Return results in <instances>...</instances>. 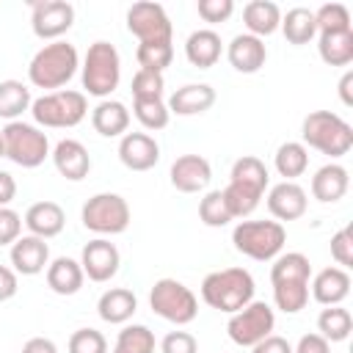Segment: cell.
<instances>
[{"label": "cell", "mask_w": 353, "mask_h": 353, "mask_svg": "<svg viewBox=\"0 0 353 353\" xmlns=\"http://www.w3.org/2000/svg\"><path fill=\"white\" fill-rule=\"evenodd\" d=\"M254 290H256L254 276L245 268H223V270H212L204 276L201 301L218 312L234 314L245 303L254 301Z\"/></svg>", "instance_id": "cell-1"}, {"label": "cell", "mask_w": 353, "mask_h": 353, "mask_svg": "<svg viewBox=\"0 0 353 353\" xmlns=\"http://www.w3.org/2000/svg\"><path fill=\"white\" fill-rule=\"evenodd\" d=\"M80 66V58H77V50L74 44L58 39V41H50L44 44L28 63V80L36 85V88H47L50 91H61L77 72Z\"/></svg>", "instance_id": "cell-2"}, {"label": "cell", "mask_w": 353, "mask_h": 353, "mask_svg": "<svg viewBox=\"0 0 353 353\" xmlns=\"http://www.w3.org/2000/svg\"><path fill=\"white\" fill-rule=\"evenodd\" d=\"M301 143L328 154L331 160L345 157L353 149V127L331 110H312L301 124Z\"/></svg>", "instance_id": "cell-3"}, {"label": "cell", "mask_w": 353, "mask_h": 353, "mask_svg": "<svg viewBox=\"0 0 353 353\" xmlns=\"http://www.w3.org/2000/svg\"><path fill=\"white\" fill-rule=\"evenodd\" d=\"M88 113V99L83 91L74 88H61L41 94L30 102V116L36 127H50V130H69L77 127Z\"/></svg>", "instance_id": "cell-4"}, {"label": "cell", "mask_w": 353, "mask_h": 353, "mask_svg": "<svg viewBox=\"0 0 353 353\" xmlns=\"http://www.w3.org/2000/svg\"><path fill=\"white\" fill-rule=\"evenodd\" d=\"M80 80H83V94L108 99L119 88V80H121L119 50L110 41H94L83 58Z\"/></svg>", "instance_id": "cell-5"}, {"label": "cell", "mask_w": 353, "mask_h": 353, "mask_svg": "<svg viewBox=\"0 0 353 353\" xmlns=\"http://www.w3.org/2000/svg\"><path fill=\"white\" fill-rule=\"evenodd\" d=\"M232 243L256 262H273L287 243V229L279 221H240L232 229Z\"/></svg>", "instance_id": "cell-6"}, {"label": "cell", "mask_w": 353, "mask_h": 353, "mask_svg": "<svg viewBox=\"0 0 353 353\" xmlns=\"http://www.w3.org/2000/svg\"><path fill=\"white\" fill-rule=\"evenodd\" d=\"M3 146H6V157L22 168H36L50 157V141L47 132L36 124L28 121H8L3 130Z\"/></svg>", "instance_id": "cell-7"}, {"label": "cell", "mask_w": 353, "mask_h": 353, "mask_svg": "<svg viewBox=\"0 0 353 353\" xmlns=\"http://www.w3.org/2000/svg\"><path fill=\"white\" fill-rule=\"evenodd\" d=\"M149 306L157 317L174 325H188L199 314V298L176 279H157L149 290Z\"/></svg>", "instance_id": "cell-8"}, {"label": "cell", "mask_w": 353, "mask_h": 353, "mask_svg": "<svg viewBox=\"0 0 353 353\" xmlns=\"http://www.w3.org/2000/svg\"><path fill=\"white\" fill-rule=\"evenodd\" d=\"M130 204L124 196L119 193H94L83 210H80V221L88 232L108 237V234H121L130 226Z\"/></svg>", "instance_id": "cell-9"}, {"label": "cell", "mask_w": 353, "mask_h": 353, "mask_svg": "<svg viewBox=\"0 0 353 353\" xmlns=\"http://www.w3.org/2000/svg\"><path fill=\"white\" fill-rule=\"evenodd\" d=\"M273 328H276V314H273L270 303H265V301L245 303L240 312L229 314V323H226L229 339L240 347H254L256 342L270 336Z\"/></svg>", "instance_id": "cell-10"}, {"label": "cell", "mask_w": 353, "mask_h": 353, "mask_svg": "<svg viewBox=\"0 0 353 353\" xmlns=\"http://www.w3.org/2000/svg\"><path fill=\"white\" fill-rule=\"evenodd\" d=\"M127 30L143 41H171V19L160 3H132L127 8Z\"/></svg>", "instance_id": "cell-11"}, {"label": "cell", "mask_w": 353, "mask_h": 353, "mask_svg": "<svg viewBox=\"0 0 353 353\" xmlns=\"http://www.w3.org/2000/svg\"><path fill=\"white\" fill-rule=\"evenodd\" d=\"M74 25V6L66 0H39L30 6V28L44 41H58Z\"/></svg>", "instance_id": "cell-12"}, {"label": "cell", "mask_w": 353, "mask_h": 353, "mask_svg": "<svg viewBox=\"0 0 353 353\" xmlns=\"http://www.w3.org/2000/svg\"><path fill=\"white\" fill-rule=\"evenodd\" d=\"M119 265H121V254L108 237H97V240L83 245L80 268L91 281H97V284L110 281L119 273Z\"/></svg>", "instance_id": "cell-13"}, {"label": "cell", "mask_w": 353, "mask_h": 353, "mask_svg": "<svg viewBox=\"0 0 353 353\" xmlns=\"http://www.w3.org/2000/svg\"><path fill=\"white\" fill-rule=\"evenodd\" d=\"M8 259L17 276H36L50 265V245L36 234H22L19 240L11 243Z\"/></svg>", "instance_id": "cell-14"}, {"label": "cell", "mask_w": 353, "mask_h": 353, "mask_svg": "<svg viewBox=\"0 0 353 353\" xmlns=\"http://www.w3.org/2000/svg\"><path fill=\"white\" fill-rule=\"evenodd\" d=\"M171 185L179 190V193H199L210 185L212 179V165L207 157L201 154H182L171 163Z\"/></svg>", "instance_id": "cell-15"}, {"label": "cell", "mask_w": 353, "mask_h": 353, "mask_svg": "<svg viewBox=\"0 0 353 353\" xmlns=\"http://www.w3.org/2000/svg\"><path fill=\"white\" fill-rule=\"evenodd\" d=\"M119 160L130 171H149L160 160V143L149 132H124L119 141Z\"/></svg>", "instance_id": "cell-16"}, {"label": "cell", "mask_w": 353, "mask_h": 353, "mask_svg": "<svg viewBox=\"0 0 353 353\" xmlns=\"http://www.w3.org/2000/svg\"><path fill=\"white\" fill-rule=\"evenodd\" d=\"M268 210L270 215L281 223V221H298L306 207H309V199H306V190L298 185V182H279L268 190Z\"/></svg>", "instance_id": "cell-17"}, {"label": "cell", "mask_w": 353, "mask_h": 353, "mask_svg": "<svg viewBox=\"0 0 353 353\" xmlns=\"http://www.w3.org/2000/svg\"><path fill=\"white\" fill-rule=\"evenodd\" d=\"M226 58H229V63H232L234 72H240V74H254V72H259V69L265 66V61H268V47H265L262 39H256V36H251V33H237V36L229 41V47H226Z\"/></svg>", "instance_id": "cell-18"}, {"label": "cell", "mask_w": 353, "mask_h": 353, "mask_svg": "<svg viewBox=\"0 0 353 353\" xmlns=\"http://www.w3.org/2000/svg\"><path fill=\"white\" fill-rule=\"evenodd\" d=\"M50 154H52V163H55L58 174H61L63 179H69V182L85 179L88 171H91V154H88V149H85L80 141H74V138L58 141Z\"/></svg>", "instance_id": "cell-19"}, {"label": "cell", "mask_w": 353, "mask_h": 353, "mask_svg": "<svg viewBox=\"0 0 353 353\" xmlns=\"http://www.w3.org/2000/svg\"><path fill=\"white\" fill-rule=\"evenodd\" d=\"M309 290H312V298L317 303H323V306H339L350 295V273L345 268H336V265L323 268L312 279Z\"/></svg>", "instance_id": "cell-20"}, {"label": "cell", "mask_w": 353, "mask_h": 353, "mask_svg": "<svg viewBox=\"0 0 353 353\" xmlns=\"http://www.w3.org/2000/svg\"><path fill=\"white\" fill-rule=\"evenodd\" d=\"M168 113L176 116H199L204 110H210L215 105V88L210 83H188L182 88H176L168 97Z\"/></svg>", "instance_id": "cell-21"}, {"label": "cell", "mask_w": 353, "mask_h": 353, "mask_svg": "<svg viewBox=\"0 0 353 353\" xmlns=\"http://www.w3.org/2000/svg\"><path fill=\"white\" fill-rule=\"evenodd\" d=\"M22 223L28 226L30 234H36V237H41V240H50V237H55V234L63 232V226H66V212L61 210V204L44 199V201H36V204L28 207Z\"/></svg>", "instance_id": "cell-22"}, {"label": "cell", "mask_w": 353, "mask_h": 353, "mask_svg": "<svg viewBox=\"0 0 353 353\" xmlns=\"http://www.w3.org/2000/svg\"><path fill=\"white\" fill-rule=\"evenodd\" d=\"M347 188H350V176H347V168L339 165V163H325L312 176V196L320 204L339 201L347 193Z\"/></svg>", "instance_id": "cell-23"}, {"label": "cell", "mask_w": 353, "mask_h": 353, "mask_svg": "<svg viewBox=\"0 0 353 353\" xmlns=\"http://www.w3.org/2000/svg\"><path fill=\"white\" fill-rule=\"evenodd\" d=\"M221 52H223V41H221V36H218L212 28H199V30H193V33L188 36V41H185V58H188L190 66H196V69H210V66H215L218 58H221Z\"/></svg>", "instance_id": "cell-24"}, {"label": "cell", "mask_w": 353, "mask_h": 353, "mask_svg": "<svg viewBox=\"0 0 353 353\" xmlns=\"http://www.w3.org/2000/svg\"><path fill=\"white\" fill-rule=\"evenodd\" d=\"M91 124L102 138H121L130 130V110L119 99H99L91 110Z\"/></svg>", "instance_id": "cell-25"}, {"label": "cell", "mask_w": 353, "mask_h": 353, "mask_svg": "<svg viewBox=\"0 0 353 353\" xmlns=\"http://www.w3.org/2000/svg\"><path fill=\"white\" fill-rule=\"evenodd\" d=\"M138 309V298L127 287H110L97 301V314L110 325H124Z\"/></svg>", "instance_id": "cell-26"}, {"label": "cell", "mask_w": 353, "mask_h": 353, "mask_svg": "<svg viewBox=\"0 0 353 353\" xmlns=\"http://www.w3.org/2000/svg\"><path fill=\"white\" fill-rule=\"evenodd\" d=\"M83 281H85V273H83L80 262L72 256H55L47 265V287L55 295H74V292H80Z\"/></svg>", "instance_id": "cell-27"}, {"label": "cell", "mask_w": 353, "mask_h": 353, "mask_svg": "<svg viewBox=\"0 0 353 353\" xmlns=\"http://www.w3.org/2000/svg\"><path fill=\"white\" fill-rule=\"evenodd\" d=\"M243 22H245V33L262 39L279 30L281 25V8L273 0H251L243 8Z\"/></svg>", "instance_id": "cell-28"}, {"label": "cell", "mask_w": 353, "mask_h": 353, "mask_svg": "<svg viewBox=\"0 0 353 353\" xmlns=\"http://www.w3.org/2000/svg\"><path fill=\"white\" fill-rule=\"evenodd\" d=\"M229 182H234V185H240V188H248V190L265 196V190H268V185H270V174H268V165H265L259 157L243 154V157L234 160L232 174H229Z\"/></svg>", "instance_id": "cell-29"}, {"label": "cell", "mask_w": 353, "mask_h": 353, "mask_svg": "<svg viewBox=\"0 0 353 353\" xmlns=\"http://www.w3.org/2000/svg\"><path fill=\"white\" fill-rule=\"evenodd\" d=\"M281 33L290 44L301 47V44H309L314 36H317V22H314V11L312 8H303V6H295L290 8L287 14H281Z\"/></svg>", "instance_id": "cell-30"}, {"label": "cell", "mask_w": 353, "mask_h": 353, "mask_svg": "<svg viewBox=\"0 0 353 353\" xmlns=\"http://www.w3.org/2000/svg\"><path fill=\"white\" fill-rule=\"evenodd\" d=\"M273 165H276L279 176H284V182H295L309 168V149L301 141H287L276 149Z\"/></svg>", "instance_id": "cell-31"}, {"label": "cell", "mask_w": 353, "mask_h": 353, "mask_svg": "<svg viewBox=\"0 0 353 353\" xmlns=\"http://www.w3.org/2000/svg\"><path fill=\"white\" fill-rule=\"evenodd\" d=\"M317 52L328 66H347L353 61V30L317 33Z\"/></svg>", "instance_id": "cell-32"}, {"label": "cell", "mask_w": 353, "mask_h": 353, "mask_svg": "<svg viewBox=\"0 0 353 353\" xmlns=\"http://www.w3.org/2000/svg\"><path fill=\"white\" fill-rule=\"evenodd\" d=\"M312 279V262L301 251L279 254L270 265V284L273 281H309Z\"/></svg>", "instance_id": "cell-33"}, {"label": "cell", "mask_w": 353, "mask_h": 353, "mask_svg": "<svg viewBox=\"0 0 353 353\" xmlns=\"http://www.w3.org/2000/svg\"><path fill=\"white\" fill-rule=\"evenodd\" d=\"M30 88L19 80H3L0 83V119L6 121H19L25 110H30Z\"/></svg>", "instance_id": "cell-34"}, {"label": "cell", "mask_w": 353, "mask_h": 353, "mask_svg": "<svg viewBox=\"0 0 353 353\" xmlns=\"http://www.w3.org/2000/svg\"><path fill=\"white\" fill-rule=\"evenodd\" d=\"M353 331V317L345 306H325L317 317V334L328 342H345Z\"/></svg>", "instance_id": "cell-35"}, {"label": "cell", "mask_w": 353, "mask_h": 353, "mask_svg": "<svg viewBox=\"0 0 353 353\" xmlns=\"http://www.w3.org/2000/svg\"><path fill=\"white\" fill-rule=\"evenodd\" d=\"M273 303L284 314H298L309 303V281H273Z\"/></svg>", "instance_id": "cell-36"}, {"label": "cell", "mask_w": 353, "mask_h": 353, "mask_svg": "<svg viewBox=\"0 0 353 353\" xmlns=\"http://www.w3.org/2000/svg\"><path fill=\"white\" fill-rule=\"evenodd\" d=\"M154 331H149L146 325L135 323V325H124L116 336L113 353H154Z\"/></svg>", "instance_id": "cell-37"}, {"label": "cell", "mask_w": 353, "mask_h": 353, "mask_svg": "<svg viewBox=\"0 0 353 353\" xmlns=\"http://www.w3.org/2000/svg\"><path fill=\"white\" fill-rule=\"evenodd\" d=\"M135 58H138L141 69L163 74L165 66H171V61H174V44L171 41H143V44H138Z\"/></svg>", "instance_id": "cell-38"}, {"label": "cell", "mask_w": 353, "mask_h": 353, "mask_svg": "<svg viewBox=\"0 0 353 353\" xmlns=\"http://www.w3.org/2000/svg\"><path fill=\"white\" fill-rule=\"evenodd\" d=\"M132 113L141 121V127L149 132L168 127V119H171L168 105L163 99H132Z\"/></svg>", "instance_id": "cell-39"}, {"label": "cell", "mask_w": 353, "mask_h": 353, "mask_svg": "<svg viewBox=\"0 0 353 353\" xmlns=\"http://www.w3.org/2000/svg\"><path fill=\"white\" fill-rule=\"evenodd\" d=\"M221 193H223V204H226L232 221H234V218H248V215L259 207V201H262L259 193H254V190H248V188H240V185H234V182H229Z\"/></svg>", "instance_id": "cell-40"}, {"label": "cell", "mask_w": 353, "mask_h": 353, "mask_svg": "<svg viewBox=\"0 0 353 353\" xmlns=\"http://www.w3.org/2000/svg\"><path fill=\"white\" fill-rule=\"evenodd\" d=\"M317 33H339V30H353L350 28V11L342 3H323L314 11Z\"/></svg>", "instance_id": "cell-41"}, {"label": "cell", "mask_w": 353, "mask_h": 353, "mask_svg": "<svg viewBox=\"0 0 353 353\" xmlns=\"http://www.w3.org/2000/svg\"><path fill=\"white\" fill-rule=\"evenodd\" d=\"M199 218H201L204 226H212V229H221V226H226L232 221V215H229V210L223 204V193L221 190H210V193L201 196Z\"/></svg>", "instance_id": "cell-42"}, {"label": "cell", "mask_w": 353, "mask_h": 353, "mask_svg": "<svg viewBox=\"0 0 353 353\" xmlns=\"http://www.w3.org/2000/svg\"><path fill=\"white\" fill-rule=\"evenodd\" d=\"M163 88H165L163 74L146 72V69H138L132 77V85H130L132 99H163Z\"/></svg>", "instance_id": "cell-43"}, {"label": "cell", "mask_w": 353, "mask_h": 353, "mask_svg": "<svg viewBox=\"0 0 353 353\" xmlns=\"http://www.w3.org/2000/svg\"><path fill=\"white\" fill-rule=\"evenodd\" d=\"M69 353H108V339L97 328H77L69 336Z\"/></svg>", "instance_id": "cell-44"}, {"label": "cell", "mask_w": 353, "mask_h": 353, "mask_svg": "<svg viewBox=\"0 0 353 353\" xmlns=\"http://www.w3.org/2000/svg\"><path fill=\"white\" fill-rule=\"evenodd\" d=\"M331 256H334L336 265L345 268V270L353 265V229H350V226L339 229V232L331 237Z\"/></svg>", "instance_id": "cell-45"}, {"label": "cell", "mask_w": 353, "mask_h": 353, "mask_svg": "<svg viewBox=\"0 0 353 353\" xmlns=\"http://www.w3.org/2000/svg\"><path fill=\"white\" fill-rule=\"evenodd\" d=\"M196 11L204 22L215 25V22H226L234 11V3L232 0H199L196 3Z\"/></svg>", "instance_id": "cell-46"}, {"label": "cell", "mask_w": 353, "mask_h": 353, "mask_svg": "<svg viewBox=\"0 0 353 353\" xmlns=\"http://www.w3.org/2000/svg\"><path fill=\"white\" fill-rule=\"evenodd\" d=\"M160 353H199V342L190 331H168L160 342Z\"/></svg>", "instance_id": "cell-47"}, {"label": "cell", "mask_w": 353, "mask_h": 353, "mask_svg": "<svg viewBox=\"0 0 353 353\" xmlns=\"http://www.w3.org/2000/svg\"><path fill=\"white\" fill-rule=\"evenodd\" d=\"M22 237V215L11 207H0V245H11Z\"/></svg>", "instance_id": "cell-48"}, {"label": "cell", "mask_w": 353, "mask_h": 353, "mask_svg": "<svg viewBox=\"0 0 353 353\" xmlns=\"http://www.w3.org/2000/svg\"><path fill=\"white\" fill-rule=\"evenodd\" d=\"M292 353H331V342L323 339L317 331L314 334H303L298 339V345L292 347Z\"/></svg>", "instance_id": "cell-49"}, {"label": "cell", "mask_w": 353, "mask_h": 353, "mask_svg": "<svg viewBox=\"0 0 353 353\" xmlns=\"http://www.w3.org/2000/svg\"><path fill=\"white\" fill-rule=\"evenodd\" d=\"M251 350H254V353H292V345H290L284 336L270 334V336H265L262 342H256Z\"/></svg>", "instance_id": "cell-50"}, {"label": "cell", "mask_w": 353, "mask_h": 353, "mask_svg": "<svg viewBox=\"0 0 353 353\" xmlns=\"http://www.w3.org/2000/svg\"><path fill=\"white\" fill-rule=\"evenodd\" d=\"M17 290H19V279H17L14 268L0 265V301L14 298V295H17Z\"/></svg>", "instance_id": "cell-51"}, {"label": "cell", "mask_w": 353, "mask_h": 353, "mask_svg": "<svg viewBox=\"0 0 353 353\" xmlns=\"http://www.w3.org/2000/svg\"><path fill=\"white\" fill-rule=\"evenodd\" d=\"M14 196H17V182H14V176L0 168V207H8V204L14 201Z\"/></svg>", "instance_id": "cell-52"}, {"label": "cell", "mask_w": 353, "mask_h": 353, "mask_svg": "<svg viewBox=\"0 0 353 353\" xmlns=\"http://www.w3.org/2000/svg\"><path fill=\"white\" fill-rule=\"evenodd\" d=\"M22 353H58L55 342L47 339V336H30L25 345H22Z\"/></svg>", "instance_id": "cell-53"}, {"label": "cell", "mask_w": 353, "mask_h": 353, "mask_svg": "<svg viewBox=\"0 0 353 353\" xmlns=\"http://www.w3.org/2000/svg\"><path fill=\"white\" fill-rule=\"evenodd\" d=\"M350 85H353V72H345L342 80H339V97L345 105H353V97H350Z\"/></svg>", "instance_id": "cell-54"}, {"label": "cell", "mask_w": 353, "mask_h": 353, "mask_svg": "<svg viewBox=\"0 0 353 353\" xmlns=\"http://www.w3.org/2000/svg\"><path fill=\"white\" fill-rule=\"evenodd\" d=\"M6 157V146H3V135H0V160Z\"/></svg>", "instance_id": "cell-55"}]
</instances>
